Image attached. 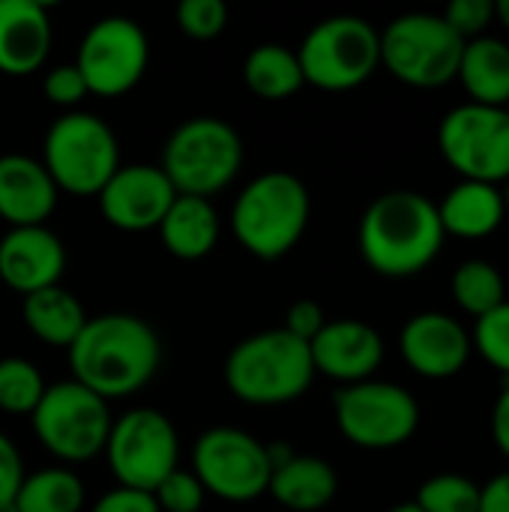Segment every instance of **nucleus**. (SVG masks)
Returning a JSON list of instances; mask_svg holds the SVG:
<instances>
[{"label":"nucleus","instance_id":"f257e3e1","mask_svg":"<svg viewBox=\"0 0 509 512\" xmlns=\"http://www.w3.org/2000/svg\"><path fill=\"white\" fill-rule=\"evenodd\" d=\"M162 363L156 330L129 312H105L87 318L81 336L69 348L72 381L99 399H126L141 393Z\"/></svg>","mask_w":509,"mask_h":512},{"label":"nucleus","instance_id":"f03ea898","mask_svg":"<svg viewBox=\"0 0 509 512\" xmlns=\"http://www.w3.org/2000/svg\"><path fill=\"white\" fill-rule=\"evenodd\" d=\"M444 240L438 204L414 189L378 195L360 219L363 261L390 279L423 273L438 258Z\"/></svg>","mask_w":509,"mask_h":512},{"label":"nucleus","instance_id":"7ed1b4c3","mask_svg":"<svg viewBox=\"0 0 509 512\" xmlns=\"http://www.w3.org/2000/svg\"><path fill=\"white\" fill-rule=\"evenodd\" d=\"M312 198L300 177L288 171L258 174L243 186L231 207L237 243L258 261H279L306 234Z\"/></svg>","mask_w":509,"mask_h":512},{"label":"nucleus","instance_id":"20e7f679","mask_svg":"<svg viewBox=\"0 0 509 512\" xmlns=\"http://www.w3.org/2000/svg\"><path fill=\"white\" fill-rule=\"evenodd\" d=\"M315 378L312 351L282 327L243 339L225 360L228 390L258 408L288 405L300 399Z\"/></svg>","mask_w":509,"mask_h":512},{"label":"nucleus","instance_id":"39448f33","mask_svg":"<svg viewBox=\"0 0 509 512\" xmlns=\"http://www.w3.org/2000/svg\"><path fill=\"white\" fill-rule=\"evenodd\" d=\"M243 156V138L228 120L189 117L168 135L159 168L177 195L210 201L234 183Z\"/></svg>","mask_w":509,"mask_h":512},{"label":"nucleus","instance_id":"423d86ee","mask_svg":"<svg viewBox=\"0 0 509 512\" xmlns=\"http://www.w3.org/2000/svg\"><path fill=\"white\" fill-rule=\"evenodd\" d=\"M39 162L45 165L57 192L96 198L120 168L117 135L90 111H66L48 126Z\"/></svg>","mask_w":509,"mask_h":512},{"label":"nucleus","instance_id":"0eeeda50","mask_svg":"<svg viewBox=\"0 0 509 512\" xmlns=\"http://www.w3.org/2000/svg\"><path fill=\"white\" fill-rule=\"evenodd\" d=\"M297 60L306 84L330 93L354 90L381 66V33L360 15H333L306 33Z\"/></svg>","mask_w":509,"mask_h":512},{"label":"nucleus","instance_id":"6e6552de","mask_svg":"<svg viewBox=\"0 0 509 512\" xmlns=\"http://www.w3.org/2000/svg\"><path fill=\"white\" fill-rule=\"evenodd\" d=\"M465 42L444 15L408 12L381 30V66L411 87H444L456 81Z\"/></svg>","mask_w":509,"mask_h":512},{"label":"nucleus","instance_id":"1a4fd4ad","mask_svg":"<svg viewBox=\"0 0 509 512\" xmlns=\"http://www.w3.org/2000/svg\"><path fill=\"white\" fill-rule=\"evenodd\" d=\"M30 420L39 444L63 465L96 459L105 450L114 423L108 414V402L78 381L51 384Z\"/></svg>","mask_w":509,"mask_h":512},{"label":"nucleus","instance_id":"9d476101","mask_svg":"<svg viewBox=\"0 0 509 512\" xmlns=\"http://www.w3.org/2000/svg\"><path fill=\"white\" fill-rule=\"evenodd\" d=\"M339 432L363 450H393L414 438L420 426L417 399L390 381H360L333 396Z\"/></svg>","mask_w":509,"mask_h":512},{"label":"nucleus","instance_id":"9b49d317","mask_svg":"<svg viewBox=\"0 0 509 512\" xmlns=\"http://www.w3.org/2000/svg\"><path fill=\"white\" fill-rule=\"evenodd\" d=\"M102 453L120 486L153 492L168 474L177 471L180 438L162 411L135 408L111 423Z\"/></svg>","mask_w":509,"mask_h":512},{"label":"nucleus","instance_id":"f8f14e48","mask_svg":"<svg viewBox=\"0 0 509 512\" xmlns=\"http://www.w3.org/2000/svg\"><path fill=\"white\" fill-rule=\"evenodd\" d=\"M192 474L207 495L231 504H246L270 489L267 444L237 426L207 429L192 450Z\"/></svg>","mask_w":509,"mask_h":512},{"label":"nucleus","instance_id":"ddd939ff","mask_svg":"<svg viewBox=\"0 0 509 512\" xmlns=\"http://www.w3.org/2000/svg\"><path fill=\"white\" fill-rule=\"evenodd\" d=\"M441 156L462 180L507 183L509 180V114L492 105H459L444 114L438 129Z\"/></svg>","mask_w":509,"mask_h":512},{"label":"nucleus","instance_id":"4468645a","mask_svg":"<svg viewBox=\"0 0 509 512\" xmlns=\"http://www.w3.org/2000/svg\"><path fill=\"white\" fill-rule=\"evenodd\" d=\"M150 39L144 27L126 15H108L90 24L78 45L75 66L84 75L93 96H123L147 72Z\"/></svg>","mask_w":509,"mask_h":512},{"label":"nucleus","instance_id":"2eb2a0df","mask_svg":"<svg viewBox=\"0 0 509 512\" xmlns=\"http://www.w3.org/2000/svg\"><path fill=\"white\" fill-rule=\"evenodd\" d=\"M96 198L108 225L135 234V231L159 228L177 192L159 165L135 162V165H120Z\"/></svg>","mask_w":509,"mask_h":512},{"label":"nucleus","instance_id":"dca6fc26","mask_svg":"<svg viewBox=\"0 0 509 512\" xmlns=\"http://www.w3.org/2000/svg\"><path fill=\"white\" fill-rule=\"evenodd\" d=\"M66 270V249L45 225L9 228L0 237V282L21 297L60 285Z\"/></svg>","mask_w":509,"mask_h":512},{"label":"nucleus","instance_id":"f3484780","mask_svg":"<svg viewBox=\"0 0 509 512\" xmlns=\"http://www.w3.org/2000/svg\"><path fill=\"white\" fill-rule=\"evenodd\" d=\"M399 348L417 375L441 381L465 369L471 357V336L444 312H420L402 327Z\"/></svg>","mask_w":509,"mask_h":512},{"label":"nucleus","instance_id":"a211bd4d","mask_svg":"<svg viewBox=\"0 0 509 512\" xmlns=\"http://www.w3.org/2000/svg\"><path fill=\"white\" fill-rule=\"evenodd\" d=\"M315 375H327L342 387L369 381L384 360V339L363 321H327L324 330L309 342Z\"/></svg>","mask_w":509,"mask_h":512},{"label":"nucleus","instance_id":"6ab92c4d","mask_svg":"<svg viewBox=\"0 0 509 512\" xmlns=\"http://www.w3.org/2000/svg\"><path fill=\"white\" fill-rule=\"evenodd\" d=\"M57 186L39 159L24 153L0 156V219L9 228L45 225L57 207Z\"/></svg>","mask_w":509,"mask_h":512},{"label":"nucleus","instance_id":"aec40b11","mask_svg":"<svg viewBox=\"0 0 509 512\" xmlns=\"http://www.w3.org/2000/svg\"><path fill=\"white\" fill-rule=\"evenodd\" d=\"M51 18L39 0H0V72L21 78L45 66Z\"/></svg>","mask_w":509,"mask_h":512},{"label":"nucleus","instance_id":"412c9836","mask_svg":"<svg viewBox=\"0 0 509 512\" xmlns=\"http://www.w3.org/2000/svg\"><path fill=\"white\" fill-rule=\"evenodd\" d=\"M438 219L447 237L459 240H483L501 228L507 219L504 195L498 186L462 180L456 183L447 198L438 204Z\"/></svg>","mask_w":509,"mask_h":512},{"label":"nucleus","instance_id":"4be33fe9","mask_svg":"<svg viewBox=\"0 0 509 512\" xmlns=\"http://www.w3.org/2000/svg\"><path fill=\"white\" fill-rule=\"evenodd\" d=\"M279 507L291 512H318L333 504L339 492V477L330 462L318 456L294 453L288 462L273 468L270 489Z\"/></svg>","mask_w":509,"mask_h":512},{"label":"nucleus","instance_id":"5701e85b","mask_svg":"<svg viewBox=\"0 0 509 512\" xmlns=\"http://www.w3.org/2000/svg\"><path fill=\"white\" fill-rule=\"evenodd\" d=\"M162 246L183 261H198L210 255L219 243V216L207 198L177 195L159 222Z\"/></svg>","mask_w":509,"mask_h":512},{"label":"nucleus","instance_id":"b1692460","mask_svg":"<svg viewBox=\"0 0 509 512\" xmlns=\"http://www.w3.org/2000/svg\"><path fill=\"white\" fill-rule=\"evenodd\" d=\"M471 102L504 108L509 102V45L495 36L465 42L459 75Z\"/></svg>","mask_w":509,"mask_h":512},{"label":"nucleus","instance_id":"393cba45","mask_svg":"<svg viewBox=\"0 0 509 512\" xmlns=\"http://www.w3.org/2000/svg\"><path fill=\"white\" fill-rule=\"evenodd\" d=\"M21 315H24L27 330L42 345L66 348V351L72 348V342L81 336V330L87 324L81 300L75 294H69L66 288H60V285L42 288V291L24 297Z\"/></svg>","mask_w":509,"mask_h":512},{"label":"nucleus","instance_id":"a878e982","mask_svg":"<svg viewBox=\"0 0 509 512\" xmlns=\"http://www.w3.org/2000/svg\"><path fill=\"white\" fill-rule=\"evenodd\" d=\"M243 78H246V87L258 99H267V102L291 99L306 84L297 51H291L288 45H279V42L255 45L243 63Z\"/></svg>","mask_w":509,"mask_h":512},{"label":"nucleus","instance_id":"bb28decb","mask_svg":"<svg viewBox=\"0 0 509 512\" xmlns=\"http://www.w3.org/2000/svg\"><path fill=\"white\" fill-rule=\"evenodd\" d=\"M87 501L84 483L69 468H42L24 474L15 495L18 512H81Z\"/></svg>","mask_w":509,"mask_h":512},{"label":"nucleus","instance_id":"cd10ccee","mask_svg":"<svg viewBox=\"0 0 509 512\" xmlns=\"http://www.w3.org/2000/svg\"><path fill=\"white\" fill-rule=\"evenodd\" d=\"M453 300L459 303L462 312L483 318L507 300L504 276L498 273L495 264H489L483 258H471V261L459 264V270L453 273Z\"/></svg>","mask_w":509,"mask_h":512},{"label":"nucleus","instance_id":"c85d7f7f","mask_svg":"<svg viewBox=\"0 0 509 512\" xmlns=\"http://www.w3.org/2000/svg\"><path fill=\"white\" fill-rule=\"evenodd\" d=\"M48 384L42 372L24 357H3L0 360V411L12 417H33L45 396Z\"/></svg>","mask_w":509,"mask_h":512},{"label":"nucleus","instance_id":"c756f323","mask_svg":"<svg viewBox=\"0 0 509 512\" xmlns=\"http://www.w3.org/2000/svg\"><path fill=\"white\" fill-rule=\"evenodd\" d=\"M414 504L423 512H480V486L465 474L429 477Z\"/></svg>","mask_w":509,"mask_h":512},{"label":"nucleus","instance_id":"7c9ffc66","mask_svg":"<svg viewBox=\"0 0 509 512\" xmlns=\"http://www.w3.org/2000/svg\"><path fill=\"white\" fill-rule=\"evenodd\" d=\"M471 345L477 348V354L498 369L501 375L509 378V300H504L498 309H492L489 315L477 318Z\"/></svg>","mask_w":509,"mask_h":512},{"label":"nucleus","instance_id":"2f4dec72","mask_svg":"<svg viewBox=\"0 0 509 512\" xmlns=\"http://www.w3.org/2000/svg\"><path fill=\"white\" fill-rule=\"evenodd\" d=\"M177 27L198 42L216 39L228 27V6L222 0H183L177 6Z\"/></svg>","mask_w":509,"mask_h":512},{"label":"nucleus","instance_id":"473e14b6","mask_svg":"<svg viewBox=\"0 0 509 512\" xmlns=\"http://www.w3.org/2000/svg\"><path fill=\"white\" fill-rule=\"evenodd\" d=\"M150 495H153L159 512H201L204 498H207L198 477L192 471H183V468L168 474Z\"/></svg>","mask_w":509,"mask_h":512},{"label":"nucleus","instance_id":"72a5a7b5","mask_svg":"<svg viewBox=\"0 0 509 512\" xmlns=\"http://www.w3.org/2000/svg\"><path fill=\"white\" fill-rule=\"evenodd\" d=\"M42 93H45V99L51 105L78 111V105L90 96V87H87V81H84V75L78 72L75 63H60V66H51L45 72Z\"/></svg>","mask_w":509,"mask_h":512},{"label":"nucleus","instance_id":"f704fd0d","mask_svg":"<svg viewBox=\"0 0 509 512\" xmlns=\"http://www.w3.org/2000/svg\"><path fill=\"white\" fill-rule=\"evenodd\" d=\"M495 18V3L492 0H453L444 12V21L453 27V33L462 42L486 36V27Z\"/></svg>","mask_w":509,"mask_h":512},{"label":"nucleus","instance_id":"c9c22d12","mask_svg":"<svg viewBox=\"0 0 509 512\" xmlns=\"http://www.w3.org/2000/svg\"><path fill=\"white\" fill-rule=\"evenodd\" d=\"M324 324H327L324 309H321L315 300H297V303H291V306H288L282 330H285V333H291L294 339H300V342H306V345H309V342L324 330Z\"/></svg>","mask_w":509,"mask_h":512},{"label":"nucleus","instance_id":"e433bc0d","mask_svg":"<svg viewBox=\"0 0 509 512\" xmlns=\"http://www.w3.org/2000/svg\"><path fill=\"white\" fill-rule=\"evenodd\" d=\"M24 480V465H21V453L15 450V444L0 435V510L15 504V495L21 489Z\"/></svg>","mask_w":509,"mask_h":512},{"label":"nucleus","instance_id":"4c0bfd02","mask_svg":"<svg viewBox=\"0 0 509 512\" xmlns=\"http://www.w3.org/2000/svg\"><path fill=\"white\" fill-rule=\"evenodd\" d=\"M90 512H159V507L150 492L117 486V489L105 492Z\"/></svg>","mask_w":509,"mask_h":512},{"label":"nucleus","instance_id":"58836bf2","mask_svg":"<svg viewBox=\"0 0 509 512\" xmlns=\"http://www.w3.org/2000/svg\"><path fill=\"white\" fill-rule=\"evenodd\" d=\"M480 512H509V471L480 486Z\"/></svg>","mask_w":509,"mask_h":512},{"label":"nucleus","instance_id":"ea45409f","mask_svg":"<svg viewBox=\"0 0 509 512\" xmlns=\"http://www.w3.org/2000/svg\"><path fill=\"white\" fill-rule=\"evenodd\" d=\"M492 438L498 444V450L509 459V378L504 381L495 408H492Z\"/></svg>","mask_w":509,"mask_h":512},{"label":"nucleus","instance_id":"a19ab883","mask_svg":"<svg viewBox=\"0 0 509 512\" xmlns=\"http://www.w3.org/2000/svg\"><path fill=\"white\" fill-rule=\"evenodd\" d=\"M495 18L509 30V0H498L495 3Z\"/></svg>","mask_w":509,"mask_h":512},{"label":"nucleus","instance_id":"79ce46f5","mask_svg":"<svg viewBox=\"0 0 509 512\" xmlns=\"http://www.w3.org/2000/svg\"><path fill=\"white\" fill-rule=\"evenodd\" d=\"M390 512H423V510H420V507H417L414 501H408V504H399V507H393Z\"/></svg>","mask_w":509,"mask_h":512},{"label":"nucleus","instance_id":"37998d69","mask_svg":"<svg viewBox=\"0 0 509 512\" xmlns=\"http://www.w3.org/2000/svg\"><path fill=\"white\" fill-rule=\"evenodd\" d=\"M501 195H504V207H507V216H509V180H507V183H504Z\"/></svg>","mask_w":509,"mask_h":512},{"label":"nucleus","instance_id":"c03bdc74","mask_svg":"<svg viewBox=\"0 0 509 512\" xmlns=\"http://www.w3.org/2000/svg\"><path fill=\"white\" fill-rule=\"evenodd\" d=\"M504 111H507V114H509V102H507V105H504Z\"/></svg>","mask_w":509,"mask_h":512}]
</instances>
